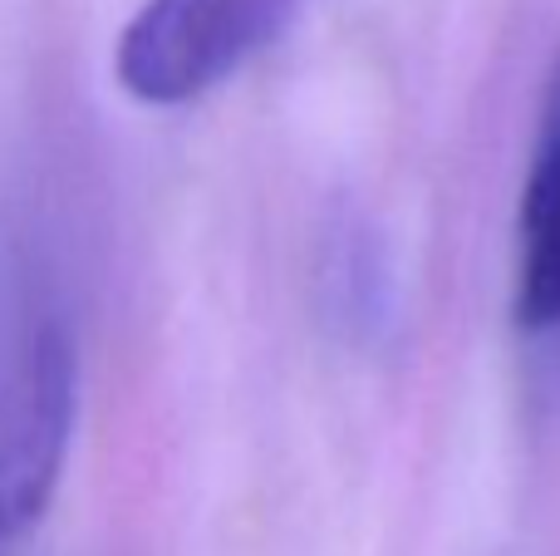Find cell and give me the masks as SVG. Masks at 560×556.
<instances>
[{"mask_svg":"<svg viewBox=\"0 0 560 556\" xmlns=\"http://www.w3.org/2000/svg\"><path fill=\"white\" fill-rule=\"evenodd\" d=\"M74 335L49 276L20 246L0 252V556L45 518L74 433Z\"/></svg>","mask_w":560,"mask_h":556,"instance_id":"cell-1","label":"cell"},{"mask_svg":"<svg viewBox=\"0 0 560 556\" xmlns=\"http://www.w3.org/2000/svg\"><path fill=\"white\" fill-rule=\"evenodd\" d=\"M295 5L300 0H143L118 35V84L158 108L187 104L261 55Z\"/></svg>","mask_w":560,"mask_h":556,"instance_id":"cell-2","label":"cell"},{"mask_svg":"<svg viewBox=\"0 0 560 556\" xmlns=\"http://www.w3.org/2000/svg\"><path fill=\"white\" fill-rule=\"evenodd\" d=\"M516 321L532 335H560V59L516 207Z\"/></svg>","mask_w":560,"mask_h":556,"instance_id":"cell-3","label":"cell"}]
</instances>
